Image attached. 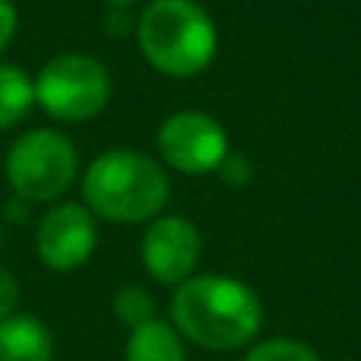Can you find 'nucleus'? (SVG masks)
<instances>
[{
  "label": "nucleus",
  "instance_id": "nucleus-1",
  "mask_svg": "<svg viewBox=\"0 0 361 361\" xmlns=\"http://www.w3.org/2000/svg\"><path fill=\"white\" fill-rule=\"evenodd\" d=\"M171 326L180 339L206 352H238L263 330V301L247 282L203 273L180 282L171 295Z\"/></svg>",
  "mask_w": 361,
  "mask_h": 361
},
{
  "label": "nucleus",
  "instance_id": "nucleus-2",
  "mask_svg": "<svg viewBox=\"0 0 361 361\" xmlns=\"http://www.w3.org/2000/svg\"><path fill=\"white\" fill-rule=\"evenodd\" d=\"M82 200L95 219L140 225L162 216L171 200V180L159 159L130 146H114L89 162L82 175Z\"/></svg>",
  "mask_w": 361,
  "mask_h": 361
},
{
  "label": "nucleus",
  "instance_id": "nucleus-3",
  "mask_svg": "<svg viewBox=\"0 0 361 361\" xmlns=\"http://www.w3.org/2000/svg\"><path fill=\"white\" fill-rule=\"evenodd\" d=\"M133 35L146 63L169 80L206 73L219 51L216 19L197 0H149Z\"/></svg>",
  "mask_w": 361,
  "mask_h": 361
},
{
  "label": "nucleus",
  "instance_id": "nucleus-4",
  "mask_svg": "<svg viewBox=\"0 0 361 361\" xmlns=\"http://www.w3.org/2000/svg\"><path fill=\"white\" fill-rule=\"evenodd\" d=\"M111 73L92 54H57L35 76V108L57 124H82L99 118L111 102Z\"/></svg>",
  "mask_w": 361,
  "mask_h": 361
},
{
  "label": "nucleus",
  "instance_id": "nucleus-5",
  "mask_svg": "<svg viewBox=\"0 0 361 361\" xmlns=\"http://www.w3.org/2000/svg\"><path fill=\"white\" fill-rule=\"evenodd\" d=\"M80 175V152L67 133L54 127L25 130L6 152V180L13 197L29 203H54Z\"/></svg>",
  "mask_w": 361,
  "mask_h": 361
},
{
  "label": "nucleus",
  "instance_id": "nucleus-6",
  "mask_svg": "<svg viewBox=\"0 0 361 361\" xmlns=\"http://www.w3.org/2000/svg\"><path fill=\"white\" fill-rule=\"evenodd\" d=\"M156 149L165 169L178 171V175L203 178L222 169L231 146L225 127L212 114L184 108V111L169 114L159 124Z\"/></svg>",
  "mask_w": 361,
  "mask_h": 361
},
{
  "label": "nucleus",
  "instance_id": "nucleus-7",
  "mask_svg": "<svg viewBox=\"0 0 361 361\" xmlns=\"http://www.w3.org/2000/svg\"><path fill=\"white\" fill-rule=\"evenodd\" d=\"M99 244V225L86 203H57L42 216L35 228V250L38 260L54 273H73Z\"/></svg>",
  "mask_w": 361,
  "mask_h": 361
},
{
  "label": "nucleus",
  "instance_id": "nucleus-8",
  "mask_svg": "<svg viewBox=\"0 0 361 361\" xmlns=\"http://www.w3.org/2000/svg\"><path fill=\"white\" fill-rule=\"evenodd\" d=\"M203 257L200 228L184 216H156L140 241V260L146 273L162 286H180L197 276Z\"/></svg>",
  "mask_w": 361,
  "mask_h": 361
},
{
  "label": "nucleus",
  "instance_id": "nucleus-9",
  "mask_svg": "<svg viewBox=\"0 0 361 361\" xmlns=\"http://www.w3.org/2000/svg\"><path fill=\"white\" fill-rule=\"evenodd\" d=\"M51 330L32 314H13L0 320V361H51Z\"/></svg>",
  "mask_w": 361,
  "mask_h": 361
},
{
  "label": "nucleus",
  "instance_id": "nucleus-10",
  "mask_svg": "<svg viewBox=\"0 0 361 361\" xmlns=\"http://www.w3.org/2000/svg\"><path fill=\"white\" fill-rule=\"evenodd\" d=\"M124 361H187V345L175 326L156 317L152 324L130 330Z\"/></svg>",
  "mask_w": 361,
  "mask_h": 361
},
{
  "label": "nucleus",
  "instance_id": "nucleus-11",
  "mask_svg": "<svg viewBox=\"0 0 361 361\" xmlns=\"http://www.w3.org/2000/svg\"><path fill=\"white\" fill-rule=\"evenodd\" d=\"M35 108V76L16 63H0V130L19 127Z\"/></svg>",
  "mask_w": 361,
  "mask_h": 361
},
{
  "label": "nucleus",
  "instance_id": "nucleus-12",
  "mask_svg": "<svg viewBox=\"0 0 361 361\" xmlns=\"http://www.w3.org/2000/svg\"><path fill=\"white\" fill-rule=\"evenodd\" d=\"M114 317L127 326V330H137L156 320V298L146 292L143 286H121L111 298Z\"/></svg>",
  "mask_w": 361,
  "mask_h": 361
},
{
  "label": "nucleus",
  "instance_id": "nucleus-13",
  "mask_svg": "<svg viewBox=\"0 0 361 361\" xmlns=\"http://www.w3.org/2000/svg\"><path fill=\"white\" fill-rule=\"evenodd\" d=\"M244 361H324L314 352V345L301 343V339H288V336H276V339H263L254 343L247 349Z\"/></svg>",
  "mask_w": 361,
  "mask_h": 361
},
{
  "label": "nucleus",
  "instance_id": "nucleus-14",
  "mask_svg": "<svg viewBox=\"0 0 361 361\" xmlns=\"http://www.w3.org/2000/svg\"><path fill=\"white\" fill-rule=\"evenodd\" d=\"M16 305H19V282L10 269L0 267V320L13 317V314H16Z\"/></svg>",
  "mask_w": 361,
  "mask_h": 361
},
{
  "label": "nucleus",
  "instance_id": "nucleus-15",
  "mask_svg": "<svg viewBox=\"0 0 361 361\" xmlns=\"http://www.w3.org/2000/svg\"><path fill=\"white\" fill-rule=\"evenodd\" d=\"M16 29H19V10L13 0H0V54L13 44L16 38Z\"/></svg>",
  "mask_w": 361,
  "mask_h": 361
},
{
  "label": "nucleus",
  "instance_id": "nucleus-16",
  "mask_svg": "<svg viewBox=\"0 0 361 361\" xmlns=\"http://www.w3.org/2000/svg\"><path fill=\"white\" fill-rule=\"evenodd\" d=\"M219 175H222L228 184H247L250 175H254V169H250V162L244 156H235V152H228L222 162V169H219Z\"/></svg>",
  "mask_w": 361,
  "mask_h": 361
},
{
  "label": "nucleus",
  "instance_id": "nucleus-17",
  "mask_svg": "<svg viewBox=\"0 0 361 361\" xmlns=\"http://www.w3.org/2000/svg\"><path fill=\"white\" fill-rule=\"evenodd\" d=\"M105 29L111 32V35H130V32H137V19L130 16L127 6H108Z\"/></svg>",
  "mask_w": 361,
  "mask_h": 361
},
{
  "label": "nucleus",
  "instance_id": "nucleus-18",
  "mask_svg": "<svg viewBox=\"0 0 361 361\" xmlns=\"http://www.w3.org/2000/svg\"><path fill=\"white\" fill-rule=\"evenodd\" d=\"M29 200H23V197H13L10 203H6V216L13 219V222H25L29 219Z\"/></svg>",
  "mask_w": 361,
  "mask_h": 361
},
{
  "label": "nucleus",
  "instance_id": "nucleus-19",
  "mask_svg": "<svg viewBox=\"0 0 361 361\" xmlns=\"http://www.w3.org/2000/svg\"><path fill=\"white\" fill-rule=\"evenodd\" d=\"M108 6H127V10H130V6H137V4H143V0H105Z\"/></svg>",
  "mask_w": 361,
  "mask_h": 361
},
{
  "label": "nucleus",
  "instance_id": "nucleus-20",
  "mask_svg": "<svg viewBox=\"0 0 361 361\" xmlns=\"http://www.w3.org/2000/svg\"><path fill=\"white\" fill-rule=\"evenodd\" d=\"M0 241H4V219H0Z\"/></svg>",
  "mask_w": 361,
  "mask_h": 361
}]
</instances>
